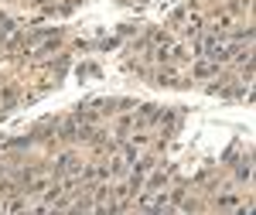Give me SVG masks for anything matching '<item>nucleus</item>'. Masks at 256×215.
<instances>
[{"instance_id": "nucleus-1", "label": "nucleus", "mask_w": 256, "mask_h": 215, "mask_svg": "<svg viewBox=\"0 0 256 215\" xmlns=\"http://www.w3.org/2000/svg\"><path fill=\"white\" fill-rule=\"evenodd\" d=\"M68 171H75V157H72V154H65L62 161H58V167H55V174H68Z\"/></svg>"}]
</instances>
